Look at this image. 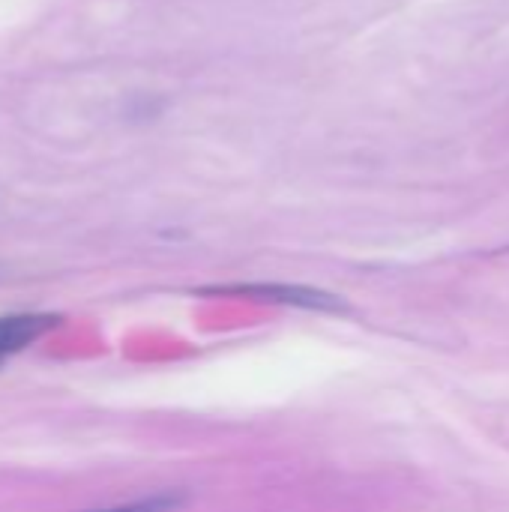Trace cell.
I'll return each mask as SVG.
<instances>
[{"label":"cell","instance_id":"cell-1","mask_svg":"<svg viewBox=\"0 0 509 512\" xmlns=\"http://www.w3.org/2000/svg\"><path fill=\"white\" fill-rule=\"evenodd\" d=\"M213 294H237V297H255L264 303L279 306H297L312 312H348V303L336 294L306 288V285H228V288H210Z\"/></svg>","mask_w":509,"mask_h":512},{"label":"cell","instance_id":"cell-2","mask_svg":"<svg viewBox=\"0 0 509 512\" xmlns=\"http://www.w3.org/2000/svg\"><path fill=\"white\" fill-rule=\"evenodd\" d=\"M57 315H6L0 318V366L9 354L24 351L33 339L57 327Z\"/></svg>","mask_w":509,"mask_h":512},{"label":"cell","instance_id":"cell-3","mask_svg":"<svg viewBox=\"0 0 509 512\" xmlns=\"http://www.w3.org/2000/svg\"><path fill=\"white\" fill-rule=\"evenodd\" d=\"M186 504V498L180 492H162L135 504H123V507H108V510H90V512H177Z\"/></svg>","mask_w":509,"mask_h":512}]
</instances>
